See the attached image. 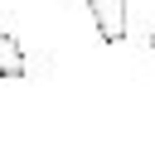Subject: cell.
Instances as JSON below:
<instances>
[{"instance_id":"6da1fadb","label":"cell","mask_w":155,"mask_h":155,"mask_svg":"<svg viewBox=\"0 0 155 155\" xmlns=\"http://www.w3.org/2000/svg\"><path fill=\"white\" fill-rule=\"evenodd\" d=\"M92 24L102 34V44H121L126 39V0H87Z\"/></svg>"},{"instance_id":"7a4b0ae2","label":"cell","mask_w":155,"mask_h":155,"mask_svg":"<svg viewBox=\"0 0 155 155\" xmlns=\"http://www.w3.org/2000/svg\"><path fill=\"white\" fill-rule=\"evenodd\" d=\"M29 73V58H24V48H19V39H10V34H0V82H19Z\"/></svg>"},{"instance_id":"3957f363","label":"cell","mask_w":155,"mask_h":155,"mask_svg":"<svg viewBox=\"0 0 155 155\" xmlns=\"http://www.w3.org/2000/svg\"><path fill=\"white\" fill-rule=\"evenodd\" d=\"M150 53H155V29H150Z\"/></svg>"}]
</instances>
